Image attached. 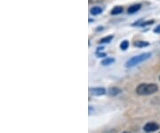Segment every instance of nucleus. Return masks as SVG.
Masks as SVG:
<instances>
[{"mask_svg": "<svg viewBox=\"0 0 160 133\" xmlns=\"http://www.w3.org/2000/svg\"><path fill=\"white\" fill-rule=\"evenodd\" d=\"M158 90V87L155 83H142L136 88V93L140 96L152 95Z\"/></svg>", "mask_w": 160, "mask_h": 133, "instance_id": "obj_1", "label": "nucleus"}, {"mask_svg": "<svg viewBox=\"0 0 160 133\" xmlns=\"http://www.w3.org/2000/svg\"><path fill=\"white\" fill-rule=\"evenodd\" d=\"M150 56H151V54L150 53H144V54H142V55L133 56V57H132L130 60H128L126 62V66L127 68L133 67V66H135V65H137V64H141V63H142L144 61L148 60Z\"/></svg>", "mask_w": 160, "mask_h": 133, "instance_id": "obj_2", "label": "nucleus"}, {"mask_svg": "<svg viewBox=\"0 0 160 133\" xmlns=\"http://www.w3.org/2000/svg\"><path fill=\"white\" fill-rule=\"evenodd\" d=\"M159 124H158V123H156V122H148V123H146V124L144 125L143 130H144V131H146V132L150 133L154 132L156 130H158L159 129Z\"/></svg>", "mask_w": 160, "mask_h": 133, "instance_id": "obj_3", "label": "nucleus"}, {"mask_svg": "<svg viewBox=\"0 0 160 133\" xmlns=\"http://www.w3.org/2000/svg\"><path fill=\"white\" fill-rule=\"evenodd\" d=\"M89 92L92 96H103L106 93V90L104 88H89Z\"/></svg>", "mask_w": 160, "mask_h": 133, "instance_id": "obj_4", "label": "nucleus"}, {"mask_svg": "<svg viewBox=\"0 0 160 133\" xmlns=\"http://www.w3.org/2000/svg\"><path fill=\"white\" fill-rule=\"evenodd\" d=\"M141 5L140 4H136V5H133V6H131L128 9H127V13L129 14H132L134 13H136L137 11H139L141 9Z\"/></svg>", "mask_w": 160, "mask_h": 133, "instance_id": "obj_5", "label": "nucleus"}, {"mask_svg": "<svg viewBox=\"0 0 160 133\" xmlns=\"http://www.w3.org/2000/svg\"><path fill=\"white\" fill-rule=\"evenodd\" d=\"M102 13V8L100 6H93L90 9V13L92 15H98Z\"/></svg>", "mask_w": 160, "mask_h": 133, "instance_id": "obj_6", "label": "nucleus"}, {"mask_svg": "<svg viewBox=\"0 0 160 133\" xmlns=\"http://www.w3.org/2000/svg\"><path fill=\"white\" fill-rule=\"evenodd\" d=\"M120 93H121V89L118 88H111L109 89V96H112V97L117 96V95H118Z\"/></svg>", "mask_w": 160, "mask_h": 133, "instance_id": "obj_7", "label": "nucleus"}, {"mask_svg": "<svg viewBox=\"0 0 160 133\" xmlns=\"http://www.w3.org/2000/svg\"><path fill=\"white\" fill-rule=\"evenodd\" d=\"M123 7L122 6H115L114 8L111 10V14L112 15H117V14H120L123 12Z\"/></svg>", "mask_w": 160, "mask_h": 133, "instance_id": "obj_8", "label": "nucleus"}, {"mask_svg": "<svg viewBox=\"0 0 160 133\" xmlns=\"http://www.w3.org/2000/svg\"><path fill=\"white\" fill-rule=\"evenodd\" d=\"M114 62H115L114 58L108 57V58H105L104 60L102 61V64L103 66H107V65H110V64H112Z\"/></svg>", "mask_w": 160, "mask_h": 133, "instance_id": "obj_9", "label": "nucleus"}, {"mask_svg": "<svg viewBox=\"0 0 160 133\" xmlns=\"http://www.w3.org/2000/svg\"><path fill=\"white\" fill-rule=\"evenodd\" d=\"M135 46L138 47H145V46H149V42L147 41H138L135 43Z\"/></svg>", "mask_w": 160, "mask_h": 133, "instance_id": "obj_10", "label": "nucleus"}, {"mask_svg": "<svg viewBox=\"0 0 160 133\" xmlns=\"http://www.w3.org/2000/svg\"><path fill=\"white\" fill-rule=\"evenodd\" d=\"M128 46H129V42L127 40L122 41L121 44H120V48H121L122 50H126V49L128 48Z\"/></svg>", "mask_w": 160, "mask_h": 133, "instance_id": "obj_11", "label": "nucleus"}, {"mask_svg": "<svg viewBox=\"0 0 160 133\" xmlns=\"http://www.w3.org/2000/svg\"><path fill=\"white\" fill-rule=\"evenodd\" d=\"M112 39H113V37H112V36L105 37V38H103V39H102V40H100V43H109V41L111 40Z\"/></svg>", "mask_w": 160, "mask_h": 133, "instance_id": "obj_12", "label": "nucleus"}, {"mask_svg": "<svg viewBox=\"0 0 160 133\" xmlns=\"http://www.w3.org/2000/svg\"><path fill=\"white\" fill-rule=\"evenodd\" d=\"M154 32H155V33H159V34H160V24L158 25V26H157V27L155 28Z\"/></svg>", "mask_w": 160, "mask_h": 133, "instance_id": "obj_13", "label": "nucleus"}, {"mask_svg": "<svg viewBox=\"0 0 160 133\" xmlns=\"http://www.w3.org/2000/svg\"><path fill=\"white\" fill-rule=\"evenodd\" d=\"M99 2H102V0H89V4H92V3H99Z\"/></svg>", "mask_w": 160, "mask_h": 133, "instance_id": "obj_14", "label": "nucleus"}, {"mask_svg": "<svg viewBox=\"0 0 160 133\" xmlns=\"http://www.w3.org/2000/svg\"><path fill=\"white\" fill-rule=\"evenodd\" d=\"M105 133H117V131H116L115 130H108V131H106Z\"/></svg>", "mask_w": 160, "mask_h": 133, "instance_id": "obj_15", "label": "nucleus"}, {"mask_svg": "<svg viewBox=\"0 0 160 133\" xmlns=\"http://www.w3.org/2000/svg\"><path fill=\"white\" fill-rule=\"evenodd\" d=\"M92 106H89V114H92Z\"/></svg>", "mask_w": 160, "mask_h": 133, "instance_id": "obj_16", "label": "nucleus"}, {"mask_svg": "<svg viewBox=\"0 0 160 133\" xmlns=\"http://www.w3.org/2000/svg\"><path fill=\"white\" fill-rule=\"evenodd\" d=\"M123 133H130V132H128V131H125V132H123Z\"/></svg>", "mask_w": 160, "mask_h": 133, "instance_id": "obj_17", "label": "nucleus"}, {"mask_svg": "<svg viewBox=\"0 0 160 133\" xmlns=\"http://www.w3.org/2000/svg\"><path fill=\"white\" fill-rule=\"evenodd\" d=\"M159 79H160V78H159Z\"/></svg>", "mask_w": 160, "mask_h": 133, "instance_id": "obj_18", "label": "nucleus"}, {"mask_svg": "<svg viewBox=\"0 0 160 133\" xmlns=\"http://www.w3.org/2000/svg\"><path fill=\"white\" fill-rule=\"evenodd\" d=\"M159 133H160V132H159Z\"/></svg>", "mask_w": 160, "mask_h": 133, "instance_id": "obj_19", "label": "nucleus"}]
</instances>
